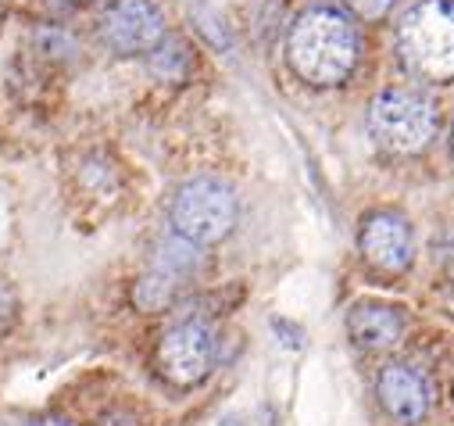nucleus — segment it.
Wrapping results in <instances>:
<instances>
[{
	"label": "nucleus",
	"instance_id": "obj_16",
	"mask_svg": "<svg viewBox=\"0 0 454 426\" xmlns=\"http://www.w3.org/2000/svg\"><path fill=\"white\" fill-rule=\"evenodd\" d=\"M0 426H12V422H0Z\"/></svg>",
	"mask_w": 454,
	"mask_h": 426
},
{
	"label": "nucleus",
	"instance_id": "obj_6",
	"mask_svg": "<svg viewBox=\"0 0 454 426\" xmlns=\"http://www.w3.org/2000/svg\"><path fill=\"white\" fill-rule=\"evenodd\" d=\"M100 36L115 54H147L165 40V19L151 0H115L100 22Z\"/></svg>",
	"mask_w": 454,
	"mask_h": 426
},
{
	"label": "nucleus",
	"instance_id": "obj_3",
	"mask_svg": "<svg viewBox=\"0 0 454 426\" xmlns=\"http://www.w3.org/2000/svg\"><path fill=\"white\" fill-rule=\"evenodd\" d=\"M168 219L179 241L193 248L218 244L237 226V193L215 176H197L176 190Z\"/></svg>",
	"mask_w": 454,
	"mask_h": 426
},
{
	"label": "nucleus",
	"instance_id": "obj_11",
	"mask_svg": "<svg viewBox=\"0 0 454 426\" xmlns=\"http://www.w3.org/2000/svg\"><path fill=\"white\" fill-rule=\"evenodd\" d=\"M394 4H397V0H348V8H351L355 15H362V19H369V22L390 15Z\"/></svg>",
	"mask_w": 454,
	"mask_h": 426
},
{
	"label": "nucleus",
	"instance_id": "obj_14",
	"mask_svg": "<svg viewBox=\"0 0 454 426\" xmlns=\"http://www.w3.org/2000/svg\"><path fill=\"white\" fill-rule=\"evenodd\" d=\"M450 147H454V130H450Z\"/></svg>",
	"mask_w": 454,
	"mask_h": 426
},
{
	"label": "nucleus",
	"instance_id": "obj_15",
	"mask_svg": "<svg viewBox=\"0 0 454 426\" xmlns=\"http://www.w3.org/2000/svg\"><path fill=\"white\" fill-rule=\"evenodd\" d=\"M222 426H233V422H222Z\"/></svg>",
	"mask_w": 454,
	"mask_h": 426
},
{
	"label": "nucleus",
	"instance_id": "obj_2",
	"mask_svg": "<svg viewBox=\"0 0 454 426\" xmlns=\"http://www.w3.org/2000/svg\"><path fill=\"white\" fill-rule=\"evenodd\" d=\"M401 65L426 79H454V0H415L397 22Z\"/></svg>",
	"mask_w": 454,
	"mask_h": 426
},
{
	"label": "nucleus",
	"instance_id": "obj_12",
	"mask_svg": "<svg viewBox=\"0 0 454 426\" xmlns=\"http://www.w3.org/2000/svg\"><path fill=\"white\" fill-rule=\"evenodd\" d=\"M29 426H68V422H61V419H36V422H29Z\"/></svg>",
	"mask_w": 454,
	"mask_h": 426
},
{
	"label": "nucleus",
	"instance_id": "obj_1",
	"mask_svg": "<svg viewBox=\"0 0 454 426\" xmlns=\"http://www.w3.org/2000/svg\"><path fill=\"white\" fill-rule=\"evenodd\" d=\"M286 61L308 86H336L358 65V29L340 8L315 4L294 19Z\"/></svg>",
	"mask_w": 454,
	"mask_h": 426
},
{
	"label": "nucleus",
	"instance_id": "obj_5",
	"mask_svg": "<svg viewBox=\"0 0 454 426\" xmlns=\"http://www.w3.org/2000/svg\"><path fill=\"white\" fill-rule=\"evenodd\" d=\"M215 366V334L204 323H179L158 344V369L176 387L200 383Z\"/></svg>",
	"mask_w": 454,
	"mask_h": 426
},
{
	"label": "nucleus",
	"instance_id": "obj_9",
	"mask_svg": "<svg viewBox=\"0 0 454 426\" xmlns=\"http://www.w3.org/2000/svg\"><path fill=\"white\" fill-rule=\"evenodd\" d=\"M376 394H380V405L404 426L419 422L426 415V408H429V387L411 366H387L380 373Z\"/></svg>",
	"mask_w": 454,
	"mask_h": 426
},
{
	"label": "nucleus",
	"instance_id": "obj_10",
	"mask_svg": "<svg viewBox=\"0 0 454 426\" xmlns=\"http://www.w3.org/2000/svg\"><path fill=\"white\" fill-rule=\"evenodd\" d=\"M176 287H179V280H176L172 272H165V269L154 265L147 276H140L133 297H137V304H140L144 312H161V308L176 297Z\"/></svg>",
	"mask_w": 454,
	"mask_h": 426
},
{
	"label": "nucleus",
	"instance_id": "obj_4",
	"mask_svg": "<svg viewBox=\"0 0 454 426\" xmlns=\"http://www.w3.org/2000/svg\"><path fill=\"white\" fill-rule=\"evenodd\" d=\"M436 104L411 86L383 90L369 108V130L372 140L394 154H419L436 137Z\"/></svg>",
	"mask_w": 454,
	"mask_h": 426
},
{
	"label": "nucleus",
	"instance_id": "obj_7",
	"mask_svg": "<svg viewBox=\"0 0 454 426\" xmlns=\"http://www.w3.org/2000/svg\"><path fill=\"white\" fill-rule=\"evenodd\" d=\"M358 248L372 269L404 272L411 265V255H415L411 226L404 216H397V211H372V216H365V223H362Z\"/></svg>",
	"mask_w": 454,
	"mask_h": 426
},
{
	"label": "nucleus",
	"instance_id": "obj_13",
	"mask_svg": "<svg viewBox=\"0 0 454 426\" xmlns=\"http://www.w3.org/2000/svg\"><path fill=\"white\" fill-rule=\"evenodd\" d=\"M450 312H454V290H450Z\"/></svg>",
	"mask_w": 454,
	"mask_h": 426
},
{
	"label": "nucleus",
	"instance_id": "obj_8",
	"mask_svg": "<svg viewBox=\"0 0 454 426\" xmlns=\"http://www.w3.org/2000/svg\"><path fill=\"white\" fill-rule=\"evenodd\" d=\"M348 334L365 351H390L404 337V315L383 301H358L348 312Z\"/></svg>",
	"mask_w": 454,
	"mask_h": 426
}]
</instances>
